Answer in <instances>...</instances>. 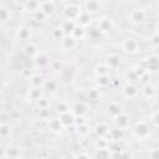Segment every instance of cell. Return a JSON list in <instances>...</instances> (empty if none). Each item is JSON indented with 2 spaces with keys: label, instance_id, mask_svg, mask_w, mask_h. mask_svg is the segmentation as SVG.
I'll use <instances>...</instances> for the list:
<instances>
[{
  "label": "cell",
  "instance_id": "6da1fadb",
  "mask_svg": "<svg viewBox=\"0 0 159 159\" xmlns=\"http://www.w3.org/2000/svg\"><path fill=\"white\" fill-rule=\"evenodd\" d=\"M149 20V11L147 6H142L137 4L134 7H130L127 12V21L133 26H139L142 24L148 22Z\"/></svg>",
  "mask_w": 159,
  "mask_h": 159
},
{
  "label": "cell",
  "instance_id": "7a4b0ae2",
  "mask_svg": "<svg viewBox=\"0 0 159 159\" xmlns=\"http://www.w3.org/2000/svg\"><path fill=\"white\" fill-rule=\"evenodd\" d=\"M132 134L138 140H148L152 137V125L147 119H138L130 124Z\"/></svg>",
  "mask_w": 159,
  "mask_h": 159
},
{
  "label": "cell",
  "instance_id": "3957f363",
  "mask_svg": "<svg viewBox=\"0 0 159 159\" xmlns=\"http://www.w3.org/2000/svg\"><path fill=\"white\" fill-rule=\"evenodd\" d=\"M119 47H120V51L127 55H137L140 51V43H139L138 39H135L133 36H127V37L122 39Z\"/></svg>",
  "mask_w": 159,
  "mask_h": 159
},
{
  "label": "cell",
  "instance_id": "277c9868",
  "mask_svg": "<svg viewBox=\"0 0 159 159\" xmlns=\"http://www.w3.org/2000/svg\"><path fill=\"white\" fill-rule=\"evenodd\" d=\"M81 4V7H82V11L86 12L87 15H89L91 17L94 16V15H98L102 12V10H104V6L106 4L102 2V1H83V2H80Z\"/></svg>",
  "mask_w": 159,
  "mask_h": 159
},
{
  "label": "cell",
  "instance_id": "5b68a950",
  "mask_svg": "<svg viewBox=\"0 0 159 159\" xmlns=\"http://www.w3.org/2000/svg\"><path fill=\"white\" fill-rule=\"evenodd\" d=\"M93 24L99 34H107L114 27V21L109 16H99L97 20H93Z\"/></svg>",
  "mask_w": 159,
  "mask_h": 159
},
{
  "label": "cell",
  "instance_id": "8992f818",
  "mask_svg": "<svg viewBox=\"0 0 159 159\" xmlns=\"http://www.w3.org/2000/svg\"><path fill=\"white\" fill-rule=\"evenodd\" d=\"M120 94L125 99H135L139 97V86L134 82H127L120 87Z\"/></svg>",
  "mask_w": 159,
  "mask_h": 159
},
{
  "label": "cell",
  "instance_id": "52a82bcc",
  "mask_svg": "<svg viewBox=\"0 0 159 159\" xmlns=\"http://www.w3.org/2000/svg\"><path fill=\"white\" fill-rule=\"evenodd\" d=\"M139 96L148 101H155L157 98V84L153 82H147L139 87Z\"/></svg>",
  "mask_w": 159,
  "mask_h": 159
},
{
  "label": "cell",
  "instance_id": "ba28073f",
  "mask_svg": "<svg viewBox=\"0 0 159 159\" xmlns=\"http://www.w3.org/2000/svg\"><path fill=\"white\" fill-rule=\"evenodd\" d=\"M112 124H113L114 128L125 130L128 127H130V117L127 113L120 112L118 116H116V117L112 118Z\"/></svg>",
  "mask_w": 159,
  "mask_h": 159
},
{
  "label": "cell",
  "instance_id": "9c48e42d",
  "mask_svg": "<svg viewBox=\"0 0 159 159\" xmlns=\"http://www.w3.org/2000/svg\"><path fill=\"white\" fill-rule=\"evenodd\" d=\"M120 62H122V58H120V56L117 52H109L106 56L104 61H103V63L108 67L109 71L111 70H117L120 66Z\"/></svg>",
  "mask_w": 159,
  "mask_h": 159
},
{
  "label": "cell",
  "instance_id": "30bf717a",
  "mask_svg": "<svg viewBox=\"0 0 159 159\" xmlns=\"http://www.w3.org/2000/svg\"><path fill=\"white\" fill-rule=\"evenodd\" d=\"M109 124L101 120L98 123H96L93 127H92V133L97 137V138H107L108 137V133H109Z\"/></svg>",
  "mask_w": 159,
  "mask_h": 159
},
{
  "label": "cell",
  "instance_id": "8fae6325",
  "mask_svg": "<svg viewBox=\"0 0 159 159\" xmlns=\"http://www.w3.org/2000/svg\"><path fill=\"white\" fill-rule=\"evenodd\" d=\"M15 36L17 40H21V41H25V42H30L31 41V37H32V29L27 25H21L17 27L16 32H15Z\"/></svg>",
  "mask_w": 159,
  "mask_h": 159
},
{
  "label": "cell",
  "instance_id": "7c38bea8",
  "mask_svg": "<svg viewBox=\"0 0 159 159\" xmlns=\"http://www.w3.org/2000/svg\"><path fill=\"white\" fill-rule=\"evenodd\" d=\"M71 112L73 113V116H78V117H84L88 112H89V109H88V106H87V103L86 102H83V101H77V102H75V103H72L71 104Z\"/></svg>",
  "mask_w": 159,
  "mask_h": 159
},
{
  "label": "cell",
  "instance_id": "4fadbf2b",
  "mask_svg": "<svg viewBox=\"0 0 159 159\" xmlns=\"http://www.w3.org/2000/svg\"><path fill=\"white\" fill-rule=\"evenodd\" d=\"M22 155V148L19 145H9L4 149L5 159H20Z\"/></svg>",
  "mask_w": 159,
  "mask_h": 159
},
{
  "label": "cell",
  "instance_id": "5bb4252c",
  "mask_svg": "<svg viewBox=\"0 0 159 159\" xmlns=\"http://www.w3.org/2000/svg\"><path fill=\"white\" fill-rule=\"evenodd\" d=\"M32 62H34V65H35L36 67L43 68V67H48V65H50V62H51V58L48 57V55H47L46 52H43V51L40 50V52L32 58Z\"/></svg>",
  "mask_w": 159,
  "mask_h": 159
},
{
  "label": "cell",
  "instance_id": "9a60e30c",
  "mask_svg": "<svg viewBox=\"0 0 159 159\" xmlns=\"http://www.w3.org/2000/svg\"><path fill=\"white\" fill-rule=\"evenodd\" d=\"M58 88V82L53 78H43V82H42V86H41V89L43 93H47V94H53Z\"/></svg>",
  "mask_w": 159,
  "mask_h": 159
},
{
  "label": "cell",
  "instance_id": "2e32d148",
  "mask_svg": "<svg viewBox=\"0 0 159 159\" xmlns=\"http://www.w3.org/2000/svg\"><path fill=\"white\" fill-rule=\"evenodd\" d=\"M47 128L50 132H52L55 134H58L65 129L58 117H50L47 119Z\"/></svg>",
  "mask_w": 159,
  "mask_h": 159
},
{
  "label": "cell",
  "instance_id": "e0dca14e",
  "mask_svg": "<svg viewBox=\"0 0 159 159\" xmlns=\"http://www.w3.org/2000/svg\"><path fill=\"white\" fill-rule=\"evenodd\" d=\"M60 45H61V48L65 50V51H71L72 48H75L77 46V40L71 36V35H65L61 40H60Z\"/></svg>",
  "mask_w": 159,
  "mask_h": 159
},
{
  "label": "cell",
  "instance_id": "ac0fdd59",
  "mask_svg": "<svg viewBox=\"0 0 159 159\" xmlns=\"http://www.w3.org/2000/svg\"><path fill=\"white\" fill-rule=\"evenodd\" d=\"M75 132H76V134L80 138L84 139V138H87L88 135L92 134V125L88 122L82 123V124H78V125H76V130Z\"/></svg>",
  "mask_w": 159,
  "mask_h": 159
},
{
  "label": "cell",
  "instance_id": "d6986e66",
  "mask_svg": "<svg viewBox=\"0 0 159 159\" xmlns=\"http://www.w3.org/2000/svg\"><path fill=\"white\" fill-rule=\"evenodd\" d=\"M53 109H55V112H56L58 116H60V114H63V113L71 111V103H70L68 101H65V99H58V101L55 102Z\"/></svg>",
  "mask_w": 159,
  "mask_h": 159
},
{
  "label": "cell",
  "instance_id": "ffe728a7",
  "mask_svg": "<svg viewBox=\"0 0 159 159\" xmlns=\"http://www.w3.org/2000/svg\"><path fill=\"white\" fill-rule=\"evenodd\" d=\"M26 96H27V99H29V101H31V102L36 103L39 99H41V98L45 96V93L42 92V89H41V88L30 87V88L27 89V92H26Z\"/></svg>",
  "mask_w": 159,
  "mask_h": 159
},
{
  "label": "cell",
  "instance_id": "44dd1931",
  "mask_svg": "<svg viewBox=\"0 0 159 159\" xmlns=\"http://www.w3.org/2000/svg\"><path fill=\"white\" fill-rule=\"evenodd\" d=\"M56 2H53V1H43V2H41V5H40V11L46 16V17H48L50 15H52L53 12H55V10H56Z\"/></svg>",
  "mask_w": 159,
  "mask_h": 159
},
{
  "label": "cell",
  "instance_id": "7402d4cb",
  "mask_svg": "<svg viewBox=\"0 0 159 159\" xmlns=\"http://www.w3.org/2000/svg\"><path fill=\"white\" fill-rule=\"evenodd\" d=\"M22 52H24V55H25L26 57L34 58V57L40 52V50H39V47H37L32 41H30V42H26V45H25L24 48H22Z\"/></svg>",
  "mask_w": 159,
  "mask_h": 159
},
{
  "label": "cell",
  "instance_id": "603a6c76",
  "mask_svg": "<svg viewBox=\"0 0 159 159\" xmlns=\"http://www.w3.org/2000/svg\"><path fill=\"white\" fill-rule=\"evenodd\" d=\"M58 118H60L63 128H70V127L75 125V116H73V113L71 111L70 112H66L63 114H60Z\"/></svg>",
  "mask_w": 159,
  "mask_h": 159
},
{
  "label": "cell",
  "instance_id": "cb8c5ba5",
  "mask_svg": "<svg viewBox=\"0 0 159 159\" xmlns=\"http://www.w3.org/2000/svg\"><path fill=\"white\" fill-rule=\"evenodd\" d=\"M92 159H113L112 149H94L93 154L91 155Z\"/></svg>",
  "mask_w": 159,
  "mask_h": 159
},
{
  "label": "cell",
  "instance_id": "d4e9b609",
  "mask_svg": "<svg viewBox=\"0 0 159 159\" xmlns=\"http://www.w3.org/2000/svg\"><path fill=\"white\" fill-rule=\"evenodd\" d=\"M60 30L63 32V35H71L73 29L76 27V22L73 20H68V19H63L61 25L58 26Z\"/></svg>",
  "mask_w": 159,
  "mask_h": 159
},
{
  "label": "cell",
  "instance_id": "484cf974",
  "mask_svg": "<svg viewBox=\"0 0 159 159\" xmlns=\"http://www.w3.org/2000/svg\"><path fill=\"white\" fill-rule=\"evenodd\" d=\"M40 5H41V2H39V1H25V2L20 4V6H22V9L25 11H29L32 14H36L37 11H40Z\"/></svg>",
  "mask_w": 159,
  "mask_h": 159
},
{
  "label": "cell",
  "instance_id": "4316f807",
  "mask_svg": "<svg viewBox=\"0 0 159 159\" xmlns=\"http://www.w3.org/2000/svg\"><path fill=\"white\" fill-rule=\"evenodd\" d=\"M42 82H43V77L39 73H34L29 77V83H30V87H35V88H41L42 86Z\"/></svg>",
  "mask_w": 159,
  "mask_h": 159
},
{
  "label": "cell",
  "instance_id": "83f0119b",
  "mask_svg": "<svg viewBox=\"0 0 159 159\" xmlns=\"http://www.w3.org/2000/svg\"><path fill=\"white\" fill-rule=\"evenodd\" d=\"M93 147L94 149H108L111 148V140L108 138H97L93 142Z\"/></svg>",
  "mask_w": 159,
  "mask_h": 159
},
{
  "label": "cell",
  "instance_id": "f1b7e54d",
  "mask_svg": "<svg viewBox=\"0 0 159 159\" xmlns=\"http://www.w3.org/2000/svg\"><path fill=\"white\" fill-rule=\"evenodd\" d=\"M87 98L89 101H98L99 97H101V89L98 87H92V88H88L87 89Z\"/></svg>",
  "mask_w": 159,
  "mask_h": 159
},
{
  "label": "cell",
  "instance_id": "f546056e",
  "mask_svg": "<svg viewBox=\"0 0 159 159\" xmlns=\"http://www.w3.org/2000/svg\"><path fill=\"white\" fill-rule=\"evenodd\" d=\"M10 17H11V11H10V9L0 4V22H1V24H2V22H6V21L10 20Z\"/></svg>",
  "mask_w": 159,
  "mask_h": 159
},
{
  "label": "cell",
  "instance_id": "4dcf8cb0",
  "mask_svg": "<svg viewBox=\"0 0 159 159\" xmlns=\"http://www.w3.org/2000/svg\"><path fill=\"white\" fill-rule=\"evenodd\" d=\"M109 83H111V76H109V75H104V76L97 77V87H98L99 89L107 87Z\"/></svg>",
  "mask_w": 159,
  "mask_h": 159
},
{
  "label": "cell",
  "instance_id": "1f68e13d",
  "mask_svg": "<svg viewBox=\"0 0 159 159\" xmlns=\"http://www.w3.org/2000/svg\"><path fill=\"white\" fill-rule=\"evenodd\" d=\"M108 112H109L111 117L113 118V117L118 116V114H119L120 112H123V111L120 109V107H119L118 103H116V102H111V103H108Z\"/></svg>",
  "mask_w": 159,
  "mask_h": 159
},
{
  "label": "cell",
  "instance_id": "d6a6232c",
  "mask_svg": "<svg viewBox=\"0 0 159 159\" xmlns=\"http://www.w3.org/2000/svg\"><path fill=\"white\" fill-rule=\"evenodd\" d=\"M63 62L60 61V60H51L50 65H48V68L52 71V72H60L63 70Z\"/></svg>",
  "mask_w": 159,
  "mask_h": 159
},
{
  "label": "cell",
  "instance_id": "836d02e7",
  "mask_svg": "<svg viewBox=\"0 0 159 159\" xmlns=\"http://www.w3.org/2000/svg\"><path fill=\"white\" fill-rule=\"evenodd\" d=\"M94 73H96V76L97 77H99V76H104V75H109V70H108V67L102 62V63H98L96 67H94Z\"/></svg>",
  "mask_w": 159,
  "mask_h": 159
},
{
  "label": "cell",
  "instance_id": "e575fe53",
  "mask_svg": "<svg viewBox=\"0 0 159 159\" xmlns=\"http://www.w3.org/2000/svg\"><path fill=\"white\" fill-rule=\"evenodd\" d=\"M11 127L6 123H1L0 124V137L1 138H9L11 137Z\"/></svg>",
  "mask_w": 159,
  "mask_h": 159
},
{
  "label": "cell",
  "instance_id": "d590c367",
  "mask_svg": "<svg viewBox=\"0 0 159 159\" xmlns=\"http://www.w3.org/2000/svg\"><path fill=\"white\" fill-rule=\"evenodd\" d=\"M71 36H73L76 40H78V39H82L83 36H86V29H83V27H80V26H77V25H76V27L73 29V31H72Z\"/></svg>",
  "mask_w": 159,
  "mask_h": 159
},
{
  "label": "cell",
  "instance_id": "8d00e7d4",
  "mask_svg": "<svg viewBox=\"0 0 159 159\" xmlns=\"http://www.w3.org/2000/svg\"><path fill=\"white\" fill-rule=\"evenodd\" d=\"M73 159H92V157H91V154H88L86 152H80L75 155Z\"/></svg>",
  "mask_w": 159,
  "mask_h": 159
},
{
  "label": "cell",
  "instance_id": "74e56055",
  "mask_svg": "<svg viewBox=\"0 0 159 159\" xmlns=\"http://www.w3.org/2000/svg\"><path fill=\"white\" fill-rule=\"evenodd\" d=\"M35 159H47V158H43V157H37V158H35Z\"/></svg>",
  "mask_w": 159,
  "mask_h": 159
}]
</instances>
